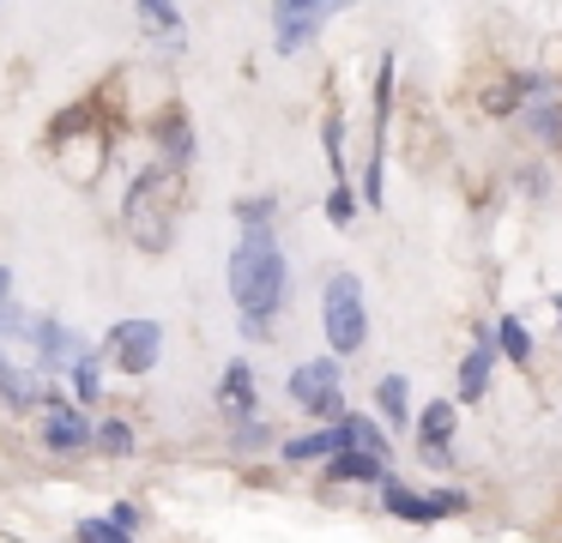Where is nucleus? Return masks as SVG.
I'll return each instance as SVG.
<instances>
[{
	"instance_id": "f257e3e1",
	"label": "nucleus",
	"mask_w": 562,
	"mask_h": 543,
	"mask_svg": "<svg viewBox=\"0 0 562 543\" xmlns=\"http://www.w3.org/2000/svg\"><path fill=\"white\" fill-rule=\"evenodd\" d=\"M231 296H236V308H243V332L267 338L272 314H279V302H284V253H279L272 224L243 229V241H236V253H231Z\"/></svg>"
},
{
	"instance_id": "f03ea898",
	"label": "nucleus",
	"mask_w": 562,
	"mask_h": 543,
	"mask_svg": "<svg viewBox=\"0 0 562 543\" xmlns=\"http://www.w3.org/2000/svg\"><path fill=\"white\" fill-rule=\"evenodd\" d=\"M176 205H182V169L146 163L134 176V188H127V205H122L127 236H134L146 253H164L170 236H176Z\"/></svg>"
},
{
	"instance_id": "7ed1b4c3",
	"label": "nucleus",
	"mask_w": 562,
	"mask_h": 543,
	"mask_svg": "<svg viewBox=\"0 0 562 543\" xmlns=\"http://www.w3.org/2000/svg\"><path fill=\"white\" fill-rule=\"evenodd\" d=\"M369 338V320H363V284L351 272H333L327 278V344L339 357H357Z\"/></svg>"
},
{
	"instance_id": "20e7f679",
	"label": "nucleus",
	"mask_w": 562,
	"mask_h": 543,
	"mask_svg": "<svg viewBox=\"0 0 562 543\" xmlns=\"http://www.w3.org/2000/svg\"><path fill=\"white\" fill-rule=\"evenodd\" d=\"M291 398L303 410H315V417H333L345 422V398H339V362L321 357V362H303V369L291 374Z\"/></svg>"
},
{
	"instance_id": "39448f33",
	"label": "nucleus",
	"mask_w": 562,
	"mask_h": 543,
	"mask_svg": "<svg viewBox=\"0 0 562 543\" xmlns=\"http://www.w3.org/2000/svg\"><path fill=\"white\" fill-rule=\"evenodd\" d=\"M103 350L115 357L122 374H151L158 369V350H164V332H158V320H122Z\"/></svg>"
},
{
	"instance_id": "423d86ee",
	"label": "nucleus",
	"mask_w": 562,
	"mask_h": 543,
	"mask_svg": "<svg viewBox=\"0 0 562 543\" xmlns=\"http://www.w3.org/2000/svg\"><path fill=\"white\" fill-rule=\"evenodd\" d=\"M218 410H224L231 422H248V417H255V369H248V362H231V369H224Z\"/></svg>"
},
{
	"instance_id": "0eeeda50",
	"label": "nucleus",
	"mask_w": 562,
	"mask_h": 543,
	"mask_svg": "<svg viewBox=\"0 0 562 543\" xmlns=\"http://www.w3.org/2000/svg\"><path fill=\"white\" fill-rule=\"evenodd\" d=\"M381 501H387V513L405 519V525H429V519H441L436 501H429V495H417V489H405L400 477H381Z\"/></svg>"
},
{
	"instance_id": "6e6552de",
	"label": "nucleus",
	"mask_w": 562,
	"mask_h": 543,
	"mask_svg": "<svg viewBox=\"0 0 562 543\" xmlns=\"http://www.w3.org/2000/svg\"><path fill=\"white\" fill-rule=\"evenodd\" d=\"M43 441L55 446V453H79V446L91 441V422L79 417V410H49V417H43Z\"/></svg>"
},
{
	"instance_id": "1a4fd4ad",
	"label": "nucleus",
	"mask_w": 562,
	"mask_h": 543,
	"mask_svg": "<svg viewBox=\"0 0 562 543\" xmlns=\"http://www.w3.org/2000/svg\"><path fill=\"white\" fill-rule=\"evenodd\" d=\"M345 422H333V429H321V434H296V441H284V459L291 465H303V459H333V453H345Z\"/></svg>"
},
{
	"instance_id": "9d476101",
	"label": "nucleus",
	"mask_w": 562,
	"mask_h": 543,
	"mask_svg": "<svg viewBox=\"0 0 562 543\" xmlns=\"http://www.w3.org/2000/svg\"><path fill=\"white\" fill-rule=\"evenodd\" d=\"M158 139H164V157H158V163H170V169H188V157H194V139H188V121H182V109H170V115L158 121Z\"/></svg>"
},
{
	"instance_id": "9b49d317",
	"label": "nucleus",
	"mask_w": 562,
	"mask_h": 543,
	"mask_svg": "<svg viewBox=\"0 0 562 543\" xmlns=\"http://www.w3.org/2000/svg\"><path fill=\"white\" fill-rule=\"evenodd\" d=\"M490 362H496V344H490V332H477V350L465 357V369H460V398H484Z\"/></svg>"
},
{
	"instance_id": "f8f14e48",
	"label": "nucleus",
	"mask_w": 562,
	"mask_h": 543,
	"mask_svg": "<svg viewBox=\"0 0 562 543\" xmlns=\"http://www.w3.org/2000/svg\"><path fill=\"white\" fill-rule=\"evenodd\" d=\"M417 441H424V453H448V441H453V410H448V398H436V405L424 410V429H417Z\"/></svg>"
},
{
	"instance_id": "ddd939ff",
	"label": "nucleus",
	"mask_w": 562,
	"mask_h": 543,
	"mask_svg": "<svg viewBox=\"0 0 562 543\" xmlns=\"http://www.w3.org/2000/svg\"><path fill=\"white\" fill-rule=\"evenodd\" d=\"M333 477H351V483H381L387 477V465L381 459H369V453H357V446H345V453H333Z\"/></svg>"
},
{
	"instance_id": "4468645a",
	"label": "nucleus",
	"mask_w": 562,
	"mask_h": 543,
	"mask_svg": "<svg viewBox=\"0 0 562 543\" xmlns=\"http://www.w3.org/2000/svg\"><path fill=\"white\" fill-rule=\"evenodd\" d=\"M321 19H327V7H315V0H308V7H279V24H284L279 48H296V36H308Z\"/></svg>"
},
{
	"instance_id": "2eb2a0df",
	"label": "nucleus",
	"mask_w": 562,
	"mask_h": 543,
	"mask_svg": "<svg viewBox=\"0 0 562 543\" xmlns=\"http://www.w3.org/2000/svg\"><path fill=\"white\" fill-rule=\"evenodd\" d=\"M345 441H351L357 453H369V459H381V465H387V434H381L369 417H345Z\"/></svg>"
},
{
	"instance_id": "dca6fc26",
	"label": "nucleus",
	"mask_w": 562,
	"mask_h": 543,
	"mask_svg": "<svg viewBox=\"0 0 562 543\" xmlns=\"http://www.w3.org/2000/svg\"><path fill=\"white\" fill-rule=\"evenodd\" d=\"M496 344H502V357H508V362H532V338H526V326L514 320V314H502V320H496Z\"/></svg>"
},
{
	"instance_id": "f3484780",
	"label": "nucleus",
	"mask_w": 562,
	"mask_h": 543,
	"mask_svg": "<svg viewBox=\"0 0 562 543\" xmlns=\"http://www.w3.org/2000/svg\"><path fill=\"white\" fill-rule=\"evenodd\" d=\"M375 405H381V417H387L393 429L405 422V410H412V393H405V381H400V374H387V381L375 386Z\"/></svg>"
},
{
	"instance_id": "a211bd4d",
	"label": "nucleus",
	"mask_w": 562,
	"mask_h": 543,
	"mask_svg": "<svg viewBox=\"0 0 562 543\" xmlns=\"http://www.w3.org/2000/svg\"><path fill=\"white\" fill-rule=\"evenodd\" d=\"M0 398H7L13 410H31V398H37V393H31V381H25V374H19L7 357H0Z\"/></svg>"
},
{
	"instance_id": "6ab92c4d",
	"label": "nucleus",
	"mask_w": 562,
	"mask_h": 543,
	"mask_svg": "<svg viewBox=\"0 0 562 543\" xmlns=\"http://www.w3.org/2000/svg\"><path fill=\"white\" fill-rule=\"evenodd\" d=\"M67 374H74L79 398H98V393H103V381H98V357H91V350H79V357H74V369H67Z\"/></svg>"
},
{
	"instance_id": "aec40b11",
	"label": "nucleus",
	"mask_w": 562,
	"mask_h": 543,
	"mask_svg": "<svg viewBox=\"0 0 562 543\" xmlns=\"http://www.w3.org/2000/svg\"><path fill=\"white\" fill-rule=\"evenodd\" d=\"M327 217H333L339 229H351V217H357V200H351V188H345V181L327 193Z\"/></svg>"
},
{
	"instance_id": "412c9836",
	"label": "nucleus",
	"mask_w": 562,
	"mask_h": 543,
	"mask_svg": "<svg viewBox=\"0 0 562 543\" xmlns=\"http://www.w3.org/2000/svg\"><path fill=\"white\" fill-rule=\"evenodd\" d=\"M98 446H103V453H127V446H134V429H127V422H103V429H98Z\"/></svg>"
},
{
	"instance_id": "4be33fe9",
	"label": "nucleus",
	"mask_w": 562,
	"mask_h": 543,
	"mask_svg": "<svg viewBox=\"0 0 562 543\" xmlns=\"http://www.w3.org/2000/svg\"><path fill=\"white\" fill-rule=\"evenodd\" d=\"M79 543H127V531H115V525H103V519H86V525L74 531Z\"/></svg>"
},
{
	"instance_id": "5701e85b",
	"label": "nucleus",
	"mask_w": 562,
	"mask_h": 543,
	"mask_svg": "<svg viewBox=\"0 0 562 543\" xmlns=\"http://www.w3.org/2000/svg\"><path fill=\"white\" fill-rule=\"evenodd\" d=\"M139 19H146L151 31H176V24H182V12H176V7H158V0H146V7H139Z\"/></svg>"
},
{
	"instance_id": "b1692460",
	"label": "nucleus",
	"mask_w": 562,
	"mask_h": 543,
	"mask_svg": "<svg viewBox=\"0 0 562 543\" xmlns=\"http://www.w3.org/2000/svg\"><path fill=\"white\" fill-rule=\"evenodd\" d=\"M526 127H532L538 139H557V133H562V115H557V109H532V115H526Z\"/></svg>"
},
{
	"instance_id": "393cba45",
	"label": "nucleus",
	"mask_w": 562,
	"mask_h": 543,
	"mask_svg": "<svg viewBox=\"0 0 562 543\" xmlns=\"http://www.w3.org/2000/svg\"><path fill=\"white\" fill-rule=\"evenodd\" d=\"M110 525H115V531H127V538H134V525H139V507L115 501V507H110Z\"/></svg>"
},
{
	"instance_id": "a878e982",
	"label": "nucleus",
	"mask_w": 562,
	"mask_h": 543,
	"mask_svg": "<svg viewBox=\"0 0 562 543\" xmlns=\"http://www.w3.org/2000/svg\"><path fill=\"white\" fill-rule=\"evenodd\" d=\"M236 441H243V446H260V441H272V429H267V422H236Z\"/></svg>"
},
{
	"instance_id": "bb28decb",
	"label": "nucleus",
	"mask_w": 562,
	"mask_h": 543,
	"mask_svg": "<svg viewBox=\"0 0 562 543\" xmlns=\"http://www.w3.org/2000/svg\"><path fill=\"white\" fill-rule=\"evenodd\" d=\"M7 290H13V272H7V265H0V314L13 308V302H7Z\"/></svg>"
},
{
	"instance_id": "cd10ccee",
	"label": "nucleus",
	"mask_w": 562,
	"mask_h": 543,
	"mask_svg": "<svg viewBox=\"0 0 562 543\" xmlns=\"http://www.w3.org/2000/svg\"><path fill=\"white\" fill-rule=\"evenodd\" d=\"M557 308H562V302H557Z\"/></svg>"
}]
</instances>
